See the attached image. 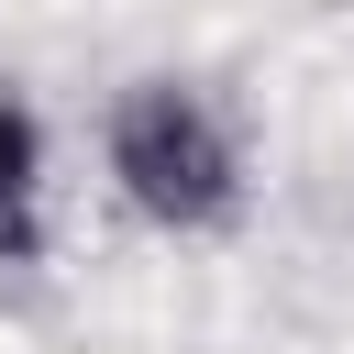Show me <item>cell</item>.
Segmentation results:
<instances>
[{"mask_svg":"<svg viewBox=\"0 0 354 354\" xmlns=\"http://www.w3.org/2000/svg\"><path fill=\"white\" fill-rule=\"evenodd\" d=\"M111 188L155 232H221L243 221V133L199 77H133L111 100Z\"/></svg>","mask_w":354,"mask_h":354,"instance_id":"obj_1","label":"cell"},{"mask_svg":"<svg viewBox=\"0 0 354 354\" xmlns=\"http://www.w3.org/2000/svg\"><path fill=\"white\" fill-rule=\"evenodd\" d=\"M44 254V122L22 88H0V266Z\"/></svg>","mask_w":354,"mask_h":354,"instance_id":"obj_2","label":"cell"}]
</instances>
